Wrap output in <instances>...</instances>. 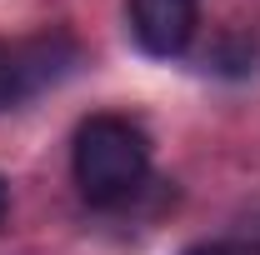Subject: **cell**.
<instances>
[{"instance_id":"obj_1","label":"cell","mask_w":260,"mask_h":255,"mask_svg":"<svg viewBox=\"0 0 260 255\" xmlns=\"http://www.w3.org/2000/svg\"><path fill=\"white\" fill-rule=\"evenodd\" d=\"M70 170L90 205H100V210L125 205L150 175V135L130 115H90L75 130Z\"/></svg>"},{"instance_id":"obj_2","label":"cell","mask_w":260,"mask_h":255,"mask_svg":"<svg viewBox=\"0 0 260 255\" xmlns=\"http://www.w3.org/2000/svg\"><path fill=\"white\" fill-rule=\"evenodd\" d=\"M80 60L70 35H40V40H0V110L30 100L35 90L55 85Z\"/></svg>"},{"instance_id":"obj_3","label":"cell","mask_w":260,"mask_h":255,"mask_svg":"<svg viewBox=\"0 0 260 255\" xmlns=\"http://www.w3.org/2000/svg\"><path fill=\"white\" fill-rule=\"evenodd\" d=\"M200 0H130V35L140 40L145 55H180L195 35Z\"/></svg>"},{"instance_id":"obj_4","label":"cell","mask_w":260,"mask_h":255,"mask_svg":"<svg viewBox=\"0 0 260 255\" xmlns=\"http://www.w3.org/2000/svg\"><path fill=\"white\" fill-rule=\"evenodd\" d=\"M180 255H230L225 245H190V250H180Z\"/></svg>"},{"instance_id":"obj_5","label":"cell","mask_w":260,"mask_h":255,"mask_svg":"<svg viewBox=\"0 0 260 255\" xmlns=\"http://www.w3.org/2000/svg\"><path fill=\"white\" fill-rule=\"evenodd\" d=\"M5 210H10V190H5V180H0V225H5Z\"/></svg>"}]
</instances>
